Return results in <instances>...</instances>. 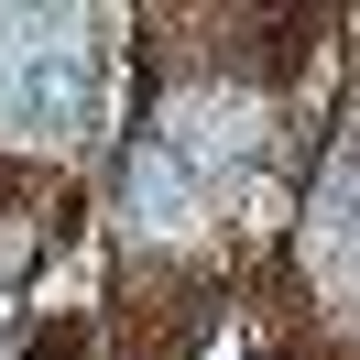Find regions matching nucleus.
<instances>
[{
    "label": "nucleus",
    "mask_w": 360,
    "mask_h": 360,
    "mask_svg": "<svg viewBox=\"0 0 360 360\" xmlns=\"http://www.w3.org/2000/svg\"><path fill=\"white\" fill-rule=\"evenodd\" d=\"M88 88H98V55L77 22H33L11 44V77H0V120L22 142H77L88 131Z\"/></svg>",
    "instance_id": "f257e3e1"
},
{
    "label": "nucleus",
    "mask_w": 360,
    "mask_h": 360,
    "mask_svg": "<svg viewBox=\"0 0 360 360\" xmlns=\"http://www.w3.org/2000/svg\"><path fill=\"white\" fill-rule=\"evenodd\" d=\"M120 197H131V219L142 229H197V207H207V175L175 153V142H131V175H120Z\"/></svg>",
    "instance_id": "f03ea898"
},
{
    "label": "nucleus",
    "mask_w": 360,
    "mask_h": 360,
    "mask_svg": "<svg viewBox=\"0 0 360 360\" xmlns=\"http://www.w3.org/2000/svg\"><path fill=\"white\" fill-rule=\"evenodd\" d=\"M316 273L360 284V164H338V175L316 186Z\"/></svg>",
    "instance_id": "7ed1b4c3"
}]
</instances>
